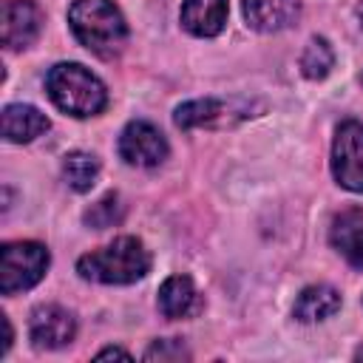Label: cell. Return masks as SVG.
<instances>
[{
  "label": "cell",
  "mask_w": 363,
  "mask_h": 363,
  "mask_svg": "<svg viewBox=\"0 0 363 363\" xmlns=\"http://www.w3.org/2000/svg\"><path fill=\"white\" fill-rule=\"evenodd\" d=\"M357 20H360V26H363V0L357 3Z\"/></svg>",
  "instance_id": "obj_22"
},
{
  "label": "cell",
  "mask_w": 363,
  "mask_h": 363,
  "mask_svg": "<svg viewBox=\"0 0 363 363\" xmlns=\"http://www.w3.org/2000/svg\"><path fill=\"white\" fill-rule=\"evenodd\" d=\"M77 320L60 303H40L28 320V337L37 349H62L74 340Z\"/></svg>",
  "instance_id": "obj_7"
},
{
  "label": "cell",
  "mask_w": 363,
  "mask_h": 363,
  "mask_svg": "<svg viewBox=\"0 0 363 363\" xmlns=\"http://www.w3.org/2000/svg\"><path fill=\"white\" fill-rule=\"evenodd\" d=\"M96 357H99V360H102V357H125V360H130V354H128L125 349H116V346H108V349L96 352Z\"/></svg>",
  "instance_id": "obj_21"
},
{
  "label": "cell",
  "mask_w": 363,
  "mask_h": 363,
  "mask_svg": "<svg viewBox=\"0 0 363 363\" xmlns=\"http://www.w3.org/2000/svg\"><path fill=\"white\" fill-rule=\"evenodd\" d=\"M85 224L94 227V230H105V227H113L122 221V204H119V196L116 193H105L96 204H91L85 210Z\"/></svg>",
  "instance_id": "obj_18"
},
{
  "label": "cell",
  "mask_w": 363,
  "mask_h": 363,
  "mask_svg": "<svg viewBox=\"0 0 363 363\" xmlns=\"http://www.w3.org/2000/svg\"><path fill=\"white\" fill-rule=\"evenodd\" d=\"M190 352L182 346V340H156L147 352H145V360H187Z\"/></svg>",
  "instance_id": "obj_19"
},
{
  "label": "cell",
  "mask_w": 363,
  "mask_h": 363,
  "mask_svg": "<svg viewBox=\"0 0 363 363\" xmlns=\"http://www.w3.org/2000/svg\"><path fill=\"white\" fill-rule=\"evenodd\" d=\"M48 116L34 105L11 102L3 108V136L9 142H31L48 130Z\"/></svg>",
  "instance_id": "obj_14"
},
{
  "label": "cell",
  "mask_w": 363,
  "mask_h": 363,
  "mask_svg": "<svg viewBox=\"0 0 363 363\" xmlns=\"http://www.w3.org/2000/svg\"><path fill=\"white\" fill-rule=\"evenodd\" d=\"M233 113L238 116H247L244 111H235L233 102H224V99H193V102H184L176 108L173 113V122L176 128L182 130H190V128H210V125H227L233 122Z\"/></svg>",
  "instance_id": "obj_11"
},
{
  "label": "cell",
  "mask_w": 363,
  "mask_h": 363,
  "mask_svg": "<svg viewBox=\"0 0 363 363\" xmlns=\"http://www.w3.org/2000/svg\"><path fill=\"white\" fill-rule=\"evenodd\" d=\"M329 241L354 269H363V210L360 207L340 210L332 218Z\"/></svg>",
  "instance_id": "obj_10"
},
{
  "label": "cell",
  "mask_w": 363,
  "mask_h": 363,
  "mask_svg": "<svg viewBox=\"0 0 363 363\" xmlns=\"http://www.w3.org/2000/svg\"><path fill=\"white\" fill-rule=\"evenodd\" d=\"M45 91L51 102L71 116H96L108 105V91L96 74L79 62H57L45 77Z\"/></svg>",
  "instance_id": "obj_3"
},
{
  "label": "cell",
  "mask_w": 363,
  "mask_h": 363,
  "mask_svg": "<svg viewBox=\"0 0 363 363\" xmlns=\"http://www.w3.org/2000/svg\"><path fill=\"white\" fill-rule=\"evenodd\" d=\"M43 28V11L34 0H6L0 40L6 48H28Z\"/></svg>",
  "instance_id": "obj_8"
},
{
  "label": "cell",
  "mask_w": 363,
  "mask_h": 363,
  "mask_svg": "<svg viewBox=\"0 0 363 363\" xmlns=\"http://www.w3.org/2000/svg\"><path fill=\"white\" fill-rule=\"evenodd\" d=\"M116 147H119V156L125 159V164H130V167H156L167 159L164 133L145 119L128 122L125 130L119 133Z\"/></svg>",
  "instance_id": "obj_6"
},
{
  "label": "cell",
  "mask_w": 363,
  "mask_h": 363,
  "mask_svg": "<svg viewBox=\"0 0 363 363\" xmlns=\"http://www.w3.org/2000/svg\"><path fill=\"white\" fill-rule=\"evenodd\" d=\"M335 65V51L323 37H312L301 54V71L306 79H323Z\"/></svg>",
  "instance_id": "obj_17"
},
{
  "label": "cell",
  "mask_w": 363,
  "mask_h": 363,
  "mask_svg": "<svg viewBox=\"0 0 363 363\" xmlns=\"http://www.w3.org/2000/svg\"><path fill=\"white\" fill-rule=\"evenodd\" d=\"M0 320H3V343H0V357L9 352V346H11V323H9V318L6 315H0Z\"/></svg>",
  "instance_id": "obj_20"
},
{
  "label": "cell",
  "mask_w": 363,
  "mask_h": 363,
  "mask_svg": "<svg viewBox=\"0 0 363 363\" xmlns=\"http://www.w3.org/2000/svg\"><path fill=\"white\" fill-rule=\"evenodd\" d=\"M62 176L65 182L77 190V193H85L94 187L96 176H99V162L94 153H85V150H74L65 156L62 162Z\"/></svg>",
  "instance_id": "obj_16"
},
{
  "label": "cell",
  "mask_w": 363,
  "mask_h": 363,
  "mask_svg": "<svg viewBox=\"0 0 363 363\" xmlns=\"http://www.w3.org/2000/svg\"><path fill=\"white\" fill-rule=\"evenodd\" d=\"M68 26L74 37L102 60L116 57L128 40V23L113 0H74L68 6Z\"/></svg>",
  "instance_id": "obj_1"
},
{
  "label": "cell",
  "mask_w": 363,
  "mask_h": 363,
  "mask_svg": "<svg viewBox=\"0 0 363 363\" xmlns=\"http://www.w3.org/2000/svg\"><path fill=\"white\" fill-rule=\"evenodd\" d=\"M159 312L170 320L176 318H187V315H196L201 309V301H199V292L193 286V281L187 275H170L162 286H159Z\"/></svg>",
  "instance_id": "obj_13"
},
{
  "label": "cell",
  "mask_w": 363,
  "mask_h": 363,
  "mask_svg": "<svg viewBox=\"0 0 363 363\" xmlns=\"http://www.w3.org/2000/svg\"><path fill=\"white\" fill-rule=\"evenodd\" d=\"M241 11L250 28L261 34H275V31L289 28L298 20L301 3L298 0H244Z\"/></svg>",
  "instance_id": "obj_9"
},
{
  "label": "cell",
  "mask_w": 363,
  "mask_h": 363,
  "mask_svg": "<svg viewBox=\"0 0 363 363\" xmlns=\"http://www.w3.org/2000/svg\"><path fill=\"white\" fill-rule=\"evenodd\" d=\"M332 173L340 187L363 193V125L346 119L335 130L332 142Z\"/></svg>",
  "instance_id": "obj_5"
},
{
  "label": "cell",
  "mask_w": 363,
  "mask_h": 363,
  "mask_svg": "<svg viewBox=\"0 0 363 363\" xmlns=\"http://www.w3.org/2000/svg\"><path fill=\"white\" fill-rule=\"evenodd\" d=\"M354 357H363V349H357V352H354Z\"/></svg>",
  "instance_id": "obj_23"
},
{
  "label": "cell",
  "mask_w": 363,
  "mask_h": 363,
  "mask_svg": "<svg viewBox=\"0 0 363 363\" xmlns=\"http://www.w3.org/2000/svg\"><path fill=\"white\" fill-rule=\"evenodd\" d=\"M179 17L193 37H216L227 23V0H184Z\"/></svg>",
  "instance_id": "obj_12"
},
{
  "label": "cell",
  "mask_w": 363,
  "mask_h": 363,
  "mask_svg": "<svg viewBox=\"0 0 363 363\" xmlns=\"http://www.w3.org/2000/svg\"><path fill=\"white\" fill-rule=\"evenodd\" d=\"M48 250L40 241H9L0 250V292L14 295L43 281L48 269Z\"/></svg>",
  "instance_id": "obj_4"
},
{
  "label": "cell",
  "mask_w": 363,
  "mask_h": 363,
  "mask_svg": "<svg viewBox=\"0 0 363 363\" xmlns=\"http://www.w3.org/2000/svg\"><path fill=\"white\" fill-rule=\"evenodd\" d=\"M337 309H340V292L335 286H329V284H315V286H306L298 295L292 315L301 323H315V320L332 318Z\"/></svg>",
  "instance_id": "obj_15"
},
{
  "label": "cell",
  "mask_w": 363,
  "mask_h": 363,
  "mask_svg": "<svg viewBox=\"0 0 363 363\" xmlns=\"http://www.w3.org/2000/svg\"><path fill=\"white\" fill-rule=\"evenodd\" d=\"M150 269V252L133 235H119L111 244L91 250L77 261V272L96 284H136Z\"/></svg>",
  "instance_id": "obj_2"
}]
</instances>
